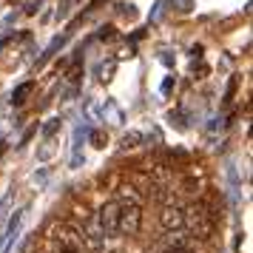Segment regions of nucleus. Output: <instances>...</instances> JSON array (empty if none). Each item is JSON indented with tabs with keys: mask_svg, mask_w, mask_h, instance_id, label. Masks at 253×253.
<instances>
[{
	"mask_svg": "<svg viewBox=\"0 0 253 253\" xmlns=\"http://www.w3.org/2000/svg\"><path fill=\"white\" fill-rule=\"evenodd\" d=\"M182 225H188L194 239H211L213 228H216V219H213V211L208 202H194L191 208L182 211Z\"/></svg>",
	"mask_w": 253,
	"mask_h": 253,
	"instance_id": "1",
	"label": "nucleus"
},
{
	"mask_svg": "<svg viewBox=\"0 0 253 253\" xmlns=\"http://www.w3.org/2000/svg\"><path fill=\"white\" fill-rule=\"evenodd\" d=\"M142 228V208L137 202H120V219H117V230L126 236H137Z\"/></svg>",
	"mask_w": 253,
	"mask_h": 253,
	"instance_id": "2",
	"label": "nucleus"
},
{
	"mask_svg": "<svg viewBox=\"0 0 253 253\" xmlns=\"http://www.w3.org/2000/svg\"><path fill=\"white\" fill-rule=\"evenodd\" d=\"M117 219H120V202H105V205L100 208V219H97L103 236L117 233Z\"/></svg>",
	"mask_w": 253,
	"mask_h": 253,
	"instance_id": "3",
	"label": "nucleus"
},
{
	"mask_svg": "<svg viewBox=\"0 0 253 253\" xmlns=\"http://www.w3.org/2000/svg\"><path fill=\"white\" fill-rule=\"evenodd\" d=\"M23 216H26V211H14V216L9 219V225H6L3 236H0V253H9V248L14 245V239L20 236V225H23Z\"/></svg>",
	"mask_w": 253,
	"mask_h": 253,
	"instance_id": "4",
	"label": "nucleus"
},
{
	"mask_svg": "<svg viewBox=\"0 0 253 253\" xmlns=\"http://www.w3.org/2000/svg\"><path fill=\"white\" fill-rule=\"evenodd\" d=\"M160 225L168 230V233H179V230L185 228L182 225V208L179 205H165L162 213H160Z\"/></svg>",
	"mask_w": 253,
	"mask_h": 253,
	"instance_id": "5",
	"label": "nucleus"
},
{
	"mask_svg": "<svg viewBox=\"0 0 253 253\" xmlns=\"http://www.w3.org/2000/svg\"><path fill=\"white\" fill-rule=\"evenodd\" d=\"M32 91H35V83H32V80L23 83V85H17V88L12 91V103H14V105H23V103H26V97H29Z\"/></svg>",
	"mask_w": 253,
	"mask_h": 253,
	"instance_id": "6",
	"label": "nucleus"
},
{
	"mask_svg": "<svg viewBox=\"0 0 253 253\" xmlns=\"http://www.w3.org/2000/svg\"><path fill=\"white\" fill-rule=\"evenodd\" d=\"M88 139H91L94 148H105L108 145V137H105V131H100V128H94L91 134H88Z\"/></svg>",
	"mask_w": 253,
	"mask_h": 253,
	"instance_id": "7",
	"label": "nucleus"
},
{
	"mask_svg": "<svg viewBox=\"0 0 253 253\" xmlns=\"http://www.w3.org/2000/svg\"><path fill=\"white\" fill-rule=\"evenodd\" d=\"M236 85H239V77H230L228 83V91H225V105L233 103V94H236Z\"/></svg>",
	"mask_w": 253,
	"mask_h": 253,
	"instance_id": "8",
	"label": "nucleus"
},
{
	"mask_svg": "<svg viewBox=\"0 0 253 253\" xmlns=\"http://www.w3.org/2000/svg\"><path fill=\"white\" fill-rule=\"evenodd\" d=\"M57 126H60V120H48V126L43 128V134H46V137H51V134L57 131Z\"/></svg>",
	"mask_w": 253,
	"mask_h": 253,
	"instance_id": "9",
	"label": "nucleus"
},
{
	"mask_svg": "<svg viewBox=\"0 0 253 253\" xmlns=\"http://www.w3.org/2000/svg\"><path fill=\"white\" fill-rule=\"evenodd\" d=\"M9 202H12V194H6L3 199H0V216L6 213V208H9Z\"/></svg>",
	"mask_w": 253,
	"mask_h": 253,
	"instance_id": "10",
	"label": "nucleus"
},
{
	"mask_svg": "<svg viewBox=\"0 0 253 253\" xmlns=\"http://www.w3.org/2000/svg\"><path fill=\"white\" fill-rule=\"evenodd\" d=\"M173 83H176V80H173V77H168V80L162 83V91H171V88H173Z\"/></svg>",
	"mask_w": 253,
	"mask_h": 253,
	"instance_id": "11",
	"label": "nucleus"
},
{
	"mask_svg": "<svg viewBox=\"0 0 253 253\" xmlns=\"http://www.w3.org/2000/svg\"><path fill=\"white\" fill-rule=\"evenodd\" d=\"M162 253H194L191 248H173V251H162Z\"/></svg>",
	"mask_w": 253,
	"mask_h": 253,
	"instance_id": "12",
	"label": "nucleus"
},
{
	"mask_svg": "<svg viewBox=\"0 0 253 253\" xmlns=\"http://www.w3.org/2000/svg\"><path fill=\"white\" fill-rule=\"evenodd\" d=\"M179 9H182V12H188V9H191V0H179Z\"/></svg>",
	"mask_w": 253,
	"mask_h": 253,
	"instance_id": "13",
	"label": "nucleus"
},
{
	"mask_svg": "<svg viewBox=\"0 0 253 253\" xmlns=\"http://www.w3.org/2000/svg\"><path fill=\"white\" fill-rule=\"evenodd\" d=\"M60 253H80V251H77V248H63Z\"/></svg>",
	"mask_w": 253,
	"mask_h": 253,
	"instance_id": "14",
	"label": "nucleus"
},
{
	"mask_svg": "<svg viewBox=\"0 0 253 253\" xmlns=\"http://www.w3.org/2000/svg\"><path fill=\"white\" fill-rule=\"evenodd\" d=\"M100 3H103V0H91V6H88V9H94V6H100Z\"/></svg>",
	"mask_w": 253,
	"mask_h": 253,
	"instance_id": "15",
	"label": "nucleus"
}]
</instances>
